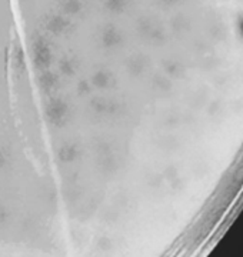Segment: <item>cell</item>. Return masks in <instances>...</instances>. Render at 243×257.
<instances>
[{
  "mask_svg": "<svg viewBox=\"0 0 243 257\" xmlns=\"http://www.w3.org/2000/svg\"><path fill=\"white\" fill-rule=\"evenodd\" d=\"M33 55H35V63L39 69H46L50 63V47L45 37H38L33 43Z\"/></svg>",
  "mask_w": 243,
  "mask_h": 257,
  "instance_id": "1",
  "label": "cell"
},
{
  "mask_svg": "<svg viewBox=\"0 0 243 257\" xmlns=\"http://www.w3.org/2000/svg\"><path fill=\"white\" fill-rule=\"evenodd\" d=\"M66 111H67V107H66V104L63 101L53 100L49 104L46 114L52 123H55L56 126H59V123H62L63 119L66 117Z\"/></svg>",
  "mask_w": 243,
  "mask_h": 257,
  "instance_id": "2",
  "label": "cell"
},
{
  "mask_svg": "<svg viewBox=\"0 0 243 257\" xmlns=\"http://www.w3.org/2000/svg\"><path fill=\"white\" fill-rule=\"evenodd\" d=\"M102 40H103V43H104V46H107V47L117 46V45L122 42V33L119 32V29L114 28V26H112V25H109V26H106L104 30H103Z\"/></svg>",
  "mask_w": 243,
  "mask_h": 257,
  "instance_id": "3",
  "label": "cell"
},
{
  "mask_svg": "<svg viewBox=\"0 0 243 257\" xmlns=\"http://www.w3.org/2000/svg\"><path fill=\"white\" fill-rule=\"evenodd\" d=\"M46 28L49 32H52V33H55V35H59V33H63L67 30L69 28V22H67V19H65L63 16H52V18L47 20V25Z\"/></svg>",
  "mask_w": 243,
  "mask_h": 257,
  "instance_id": "4",
  "label": "cell"
},
{
  "mask_svg": "<svg viewBox=\"0 0 243 257\" xmlns=\"http://www.w3.org/2000/svg\"><path fill=\"white\" fill-rule=\"evenodd\" d=\"M128 3H129V0H106L104 6L110 13H122L126 9Z\"/></svg>",
  "mask_w": 243,
  "mask_h": 257,
  "instance_id": "5",
  "label": "cell"
},
{
  "mask_svg": "<svg viewBox=\"0 0 243 257\" xmlns=\"http://www.w3.org/2000/svg\"><path fill=\"white\" fill-rule=\"evenodd\" d=\"M57 84L56 76L53 73H43L40 76V86L45 89V90H50L53 89Z\"/></svg>",
  "mask_w": 243,
  "mask_h": 257,
  "instance_id": "6",
  "label": "cell"
},
{
  "mask_svg": "<svg viewBox=\"0 0 243 257\" xmlns=\"http://www.w3.org/2000/svg\"><path fill=\"white\" fill-rule=\"evenodd\" d=\"M63 10L67 15H77L82 10V3H80V0H65Z\"/></svg>",
  "mask_w": 243,
  "mask_h": 257,
  "instance_id": "7",
  "label": "cell"
},
{
  "mask_svg": "<svg viewBox=\"0 0 243 257\" xmlns=\"http://www.w3.org/2000/svg\"><path fill=\"white\" fill-rule=\"evenodd\" d=\"M110 82V77L109 74L104 73V72H99V73L94 74L93 77V84L96 87H106Z\"/></svg>",
  "mask_w": 243,
  "mask_h": 257,
  "instance_id": "8",
  "label": "cell"
},
{
  "mask_svg": "<svg viewBox=\"0 0 243 257\" xmlns=\"http://www.w3.org/2000/svg\"><path fill=\"white\" fill-rule=\"evenodd\" d=\"M76 157V149L72 146H65L62 147V150H60V159L63 160V162H70V160H73Z\"/></svg>",
  "mask_w": 243,
  "mask_h": 257,
  "instance_id": "9",
  "label": "cell"
},
{
  "mask_svg": "<svg viewBox=\"0 0 243 257\" xmlns=\"http://www.w3.org/2000/svg\"><path fill=\"white\" fill-rule=\"evenodd\" d=\"M73 70H75V69H73V66H72L70 62H63V63H62V72L65 74H72L73 73Z\"/></svg>",
  "mask_w": 243,
  "mask_h": 257,
  "instance_id": "10",
  "label": "cell"
}]
</instances>
